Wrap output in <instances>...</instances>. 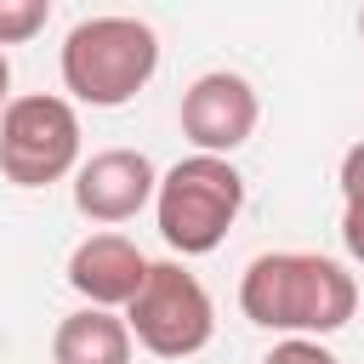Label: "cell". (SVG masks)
I'll return each instance as SVG.
<instances>
[{
    "label": "cell",
    "instance_id": "8",
    "mask_svg": "<svg viewBox=\"0 0 364 364\" xmlns=\"http://www.w3.org/2000/svg\"><path fill=\"white\" fill-rule=\"evenodd\" d=\"M68 290L85 301V307H125L148 273V256L125 239V233H91L68 250Z\"/></svg>",
    "mask_w": 364,
    "mask_h": 364
},
{
    "label": "cell",
    "instance_id": "3",
    "mask_svg": "<svg viewBox=\"0 0 364 364\" xmlns=\"http://www.w3.org/2000/svg\"><path fill=\"white\" fill-rule=\"evenodd\" d=\"M245 210V176L228 154H188L154 188L159 239L176 256H210Z\"/></svg>",
    "mask_w": 364,
    "mask_h": 364
},
{
    "label": "cell",
    "instance_id": "12",
    "mask_svg": "<svg viewBox=\"0 0 364 364\" xmlns=\"http://www.w3.org/2000/svg\"><path fill=\"white\" fill-rule=\"evenodd\" d=\"M341 250L364 267V199H341Z\"/></svg>",
    "mask_w": 364,
    "mask_h": 364
},
{
    "label": "cell",
    "instance_id": "2",
    "mask_svg": "<svg viewBox=\"0 0 364 364\" xmlns=\"http://www.w3.org/2000/svg\"><path fill=\"white\" fill-rule=\"evenodd\" d=\"M57 68H63L68 102L125 108V102L159 74V34H154L142 17H125V11L85 17V23L68 28Z\"/></svg>",
    "mask_w": 364,
    "mask_h": 364
},
{
    "label": "cell",
    "instance_id": "10",
    "mask_svg": "<svg viewBox=\"0 0 364 364\" xmlns=\"http://www.w3.org/2000/svg\"><path fill=\"white\" fill-rule=\"evenodd\" d=\"M51 17V0H0V51L6 46H28Z\"/></svg>",
    "mask_w": 364,
    "mask_h": 364
},
{
    "label": "cell",
    "instance_id": "9",
    "mask_svg": "<svg viewBox=\"0 0 364 364\" xmlns=\"http://www.w3.org/2000/svg\"><path fill=\"white\" fill-rule=\"evenodd\" d=\"M51 364H131V330L114 307H80L51 330Z\"/></svg>",
    "mask_w": 364,
    "mask_h": 364
},
{
    "label": "cell",
    "instance_id": "4",
    "mask_svg": "<svg viewBox=\"0 0 364 364\" xmlns=\"http://www.w3.org/2000/svg\"><path fill=\"white\" fill-rule=\"evenodd\" d=\"M125 330L154 358H193L216 336L210 290L199 284V273L188 262H148L136 296L125 301Z\"/></svg>",
    "mask_w": 364,
    "mask_h": 364
},
{
    "label": "cell",
    "instance_id": "14",
    "mask_svg": "<svg viewBox=\"0 0 364 364\" xmlns=\"http://www.w3.org/2000/svg\"><path fill=\"white\" fill-rule=\"evenodd\" d=\"M11 102V63H6V51H0V108Z\"/></svg>",
    "mask_w": 364,
    "mask_h": 364
},
{
    "label": "cell",
    "instance_id": "5",
    "mask_svg": "<svg viewBox=\"0 0 364 364\" xmlns=\"http://www.w3.org/2000/svg\"><path fill=\"white\" fill-rule=\"evenodd\" d=\"M80 165V114L57 91H28L0 108V176L17 188H51Z\"/></svg>",
    "mask_w": 364,
    "mask_h": 364
},
{
    "label": "cell",
    "instance_id": "1",
    "mask_svg": "<svg viewBox=\"0 0 364 364\" xmlns=\"http://www.w3.org/2000/svg\"><path fill=\"white\" fill-rule=\"evenodd\" d=\"M239 313L279 336H336L358 313V279L318 250H262L239 279Z\"/></svg>",
    "mask_w": 364,
    "mask_h": 364
},
{
    "label": "cell",
    "instance_id": "15",
    "mask_svg": "<svg viewBox=\"0 0 364 364\" xmlns=\"http://www.w3.org/2000/svg\"><path fill=\"white\" fill-rule=\"evenodd\" d=\"M358 40H364V11H358Z\"/></svg>",
    "mask_w": 364,
    "mask_h": 364
},
{
    "label": "cell",
    "instance_id": "13",
    "mask_svg": "<svg viewBox=\"0 0 364 364\" xmlns=\"http://www.w3.org/2000/svg\"><path fill=\"white\" fill-rule=\"evenodd\" d=\"M336 182H341V199H364V142H353V148L341 154Z\"/></svg>",
    "mask_w": 364,
    "mask_h": 364
},
{
    "label": "cell",
    "instance_id": "11",
    "mask_svg": "<svg viewBox=\"0 0 364 364\" xmlns=\"http://www.w3.org/2000/svg\"><path fill=\"white\" fill-rule=\"evenodd\" d=\"M262 364H341V358L318 336H284V341H273V353Z\"/></svg>",
    "mask_w": 364,
    "mask_h": 364
},
{
    "label": "cell",
    "instance_id": "6",
    "mask_svg": "<svg viewBox=\"0 0 364 364\" xmlns=\"http://www.w3.org/2000/svg\"><path fill=\"white\" fill-rule=\"evenodd\" d=\"M256 119H262V97L233 68H210L182 91V136L193 142V154L245 148L256 136Z\"/></svg>",
    "mask_w": 364,
    "mask_h": 364
},
{
    "label": "cell",
    "instance_id": "7",
    "mask_svg": "<svg viewBox=\"0 0 364 364\" xmlns=\"http://www.w3.org/2000/svg\"><path fill=\"white\" fill-rule=\"evenodd\" d=\"M159 171L142 148H102L74 165V210L97 228H119L154 205Z\"/></svg>",
    "mask_w": 364,
    "mask_h": 364
}]
</instances>
